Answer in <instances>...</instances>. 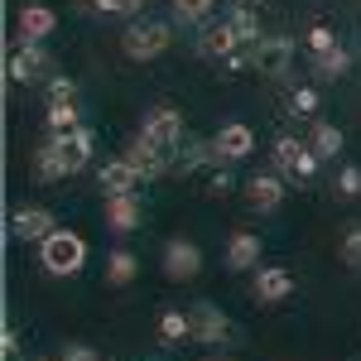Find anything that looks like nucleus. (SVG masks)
Segmentation results:
<instances>
[{"label": "nucleus", "mask_w": 361, "mask_h": 361, "mask_svg": "<svg viewBox=\"0 0 361 361\" xmlns=\"http://www.w3.org/2000/svg\"><path fill=\"white\" fill-rule=\"evenodd\" d=\"M39 265H44L54 279H73L87 265V241L78 236V231L58 226L49 241H39Z\"/></svg>", "instance_id": "nucleus-1"}, {"label": "nucleus", "mask_w": 361, "mask_h": 361, "mask_svg": "<svg viewBox=\"0 0 361 361\" xmlns=\"http://www.w3.org/2000/svg\"><path fill=\"white\" fill-rule=\"evenodd\" d=\"M169 44H173V25L164 20H130L126 34H121V54L130 58V63H154L159 54H169Z\"/></svg>", "instance_id": "nucleus-2"}, {"label": "nucleus", "mask_w": 361, "mask_h": 361, "mask_svg": "<svg viewBox=\"0 0 361 361\" xmlns=\"http://www.w3.org/2000/svg\"><path fill=\"white\" fill-rule=\"evenodd\" d=\"M140 135L173 159V154L183 149V140H188V130H183V111H173V106H149L145 121H140Z\"/></svg>", "instance_id": "nucleus-3"}, {"label": "nucleus", "mask_w": 361, "mask_h": 361, "mask_svg": "<svg viewBox=\"0 0 361 361\" xmlns=\"http://www.w3.org/2000/svg\"><path fill=\"white\" fill-rule=\"evenodd\" d=\"M318 164H323V159H318L308 145H299L294 135H279L275 140V173L299 178V183H304V178H313V173H318Z\"/></svg>", "instance_id": "nucleus-4"}, {"label": "nucleus", "mask_w": 361, "mask_h": 361, "mask_svg": "<svg viewBox=\"0 0 361 361\" xmlns=\"http://www.w3.org/2000/svg\"><path fill=\"white\" fill-rule=\"evenodd\" d=\"M289 58H294V39H284V34H265L260 44H250V63L260 68V78H284Z\"/></svg>", "instance_id": "nucleus-5"}, {"label": "nucleus", "mask_w": 361, "mask_h": 361, "mask_svg": "<svg viewBox=\"0 0 361 361\" xmlns=\"http://www.w3.org/2000/svg\"><path fill=\"white\" fill-rule=\"evenodd\" d=\"M54 73V63H49V54H44V44H20L15 54H10V82H44Z\"/></svg>", "instance_id": "nucleus-6"}, {"label": "nucleus", "mask_w": 361, "mask_h": 361, "mask_svg": "<svg viewBox=\"0 0 361 361\" xmlns=\"http://www.w3.org/2000/svg\"><path fill=\"white\" fill-rule=\"evenodd\" d=\"M164 275L178 279V284H188V279L202 275V250H197V241H183V236H173L164 246Z\"/></svg>", "instance_id": "nucleus-7"}, {"label": "nucleus", "mask_w": 361, "mask_h": 361, "mask_svg": "<svg viewBox=\"0 0 361 361\" xmlns=\"http://www.w3.org/2000/svg\"><path fill=\"white\" fill-rule=\"evenodd\" d=\"M102 217H106V226L111 231H140V222H145V207H140V193H106V202H102Z\"/></svg>", "instance_id": "nucleus-8"}, {"label": "nucleus", "mask_w": 361, "mask_h": 361, "mask_svg": "<svg viewBox=\"0 0 361 361\" xmlns=\"http://www.w3.org/2000/svg\"><path fill=\"white\" fill-rule=\"evenodd\" d=\"M212 145H217V154H222V164H241L250 149H255V130H250L246 121H226L222 130L212 135Z\"/></svg>", "instance_id": "nucleus-9"}, {"label": "nucleus", "mask_w": 361, "mask_h": 361, "mask_svg": "<svg viewBox=\"0 0 361 361\" xmlns=\"http://www.w3.org/2000/svg\"><path fill=\"white\" fill-rule=\"evenodd\" d=\"M250 294H255V304H284V299L294 294V275H289L284 265H260Z\"/></svg>", "instance_id": "nucleus-10"}, {"label": "nucleus", "mask_w": 361, "mask_h": 361, "mask_svg": "<svg viewBox=\"0 0 361 361\" xmlns=\"http://www.w3.org/2000/svg\"><path fill=\"white\" fill-rule=\"evenodd\" d=\"M188 318H193V337L197 342H207V347H217L231 337V318H226L217 304H193L188 308Z\"/></svg>", "instance_id": "nucleus-11"}, {"label": "nucleus", "mask_w": 361, "mask_h": 361, "mask_svg": "<svg viewBox=\"0 0 361 361\" xmlns=\"http://www.w3.org/2000/svg\"><path fill=\"white\" fill-rule=\"evenodd\" d=\"M54 231H58V222H54L49 207H20V212L10 217V236H15V241H49Z\"/></svg>", "instance_id": "nucleus-12"}, {"label": "nucleus", "mask_w": 361, "mask_h": 361, "mask_svg": "<svg viewBox=\"0 0 361 361\" xmlns=\"http://www.w3.org/2000/svg\"><path fill=\"white\" fill-rule=\"evenodd\" d=\"M15 29H20V44H44L58 29V15L49 5H25V10L15 15Z\"/></svg>", "instance_id": "nucleus-13"}, {"label": "nucleus", "mask_w": 361, "mask_h": 361, "mask_svg": "<svg viewBox=\"0 0 361 361\" xmlns=\"http://www.w3.org/2000/svg\"><path fill=\"white\" fill-rule=\"evenodd\" d=\"M231 54H241V39L231 34V25H207L197 34V58H212V63H226Z\"/></svg>", "instance_id": "nucleus-14"}, {"label": "nucleus", "mask_w": 361, "mask_h": 361, "mask_svg": "<svg viewBox=\"0 0 361 361\" xmlns=\"http://www.w3.org/2000/svg\"><path fill=\"white\" fill-rule=\"evenodd\" d=\"M58 140V154H63V164H68V173H82L87 164H92V149H97V135L87 130V126H78L73 135H54Z\"/></svg>", "instance_id": "nucleus-15"}, {"label": "nucleus", "mask_w": 361, "mask_h": 361, "mask_svg": "<svg viewBox=\"0 0 361 361\" xmlns=\"http://www.w3.org/2000/svg\"><path fill=\"white\" fill-rule=\"evenodd\" d=\"M246 202L255 212H275L284 202V173H255V178H246Z\"/></svg>", "instance_id": "nucleus-16"}, {"label": "nucleus", "mask_w": 361, "mask_h": 361, "mask_svg": "<svg viewBox=\"0 0 361 361\" xmlns=\"http://www.w3.org/2000/svg\"><path fill=\"white\" fill-rule=\"evenodd\" d=\"M126 159H130V169H135L140 178H159V173L169 169V154H164V149H154L145 135H135L130 145H126Z\"/></svg>", "instance_id": "nucleus-17"}, {"label": "nucleus", "mask_w": 361, "mask_h": 361, "mask_svg": "<svg viewBox=\"0 0 361 361\" xmlns=\"http://www.w3.org/2000/svg\"><path fill=\"white\" fill-rule=\"evenodd\" d=\"M97 183H102V193H135L140 173L130 169V159L121 154V159H106V164L97 169Z\"/></svg>", "instance_id": "nucleus-18"}, {"label": "nucleus", "mask_w": 361, "mask_h": 361, "mask_svg": "<svg viewBox=\"0 0 361 361\" xmlns=\"http://www.w3.org/2000/svg\"><path fill=\"white\" fill-rule=\"evenodd\" d=\"M226 270H260V236L255 231H236L226 246Z\"/></svg>", "instance_id": "nucleus-19"}, {"label": "nucleus", "mask_w": 361, "mask_h": 361, "mask_svg": "<svg viewBox=\"0 0 361 361\" xmlns=\"http://www.w3.org/2000/svg\"><path fill=\"white\" fill-rule=\"evenodd\" d=\"M226 25H231V34L241 39V49H250V44H260L265 34H260V15L250 10V0H241V5H231L226 10Z\"/></svg>", "instance_id": "nucleus-20"}, {"label": "nucleus", "mask_w": 361, "mask_h": 361, "mask_svg": "<svg viewBox=\"0 0 361 361\" xmlns=\"http://www.w3.org/2000/svg\"><path fill=\"white\" fill-rule=\"evenodd\" d=\"M34 173L44 178V183H58V178H68V164H63V154H58V140L49 135L39 149H34Z\"/></svg>", "instance_id": "nucleus-21"}, {"label": "nucleus", "mask_w": 361, "mask_h": 361, "mask_svg": "<svg viewBox=\"0 0 361 361\" xmlns=\"http://www.w3.org/2000/svg\"><path fill=\"white\" fill-rule=\"evenodd\" d=\"M313 73H318L323 82L347 78V73H352V54H347V44H337V49H328V54H318V58H313Z\"/></svg>", "instance_id": "nucleus-22"}, {"label": "nucleus", "mask_w": 361, "mask_h": 361, "mask_svg": "<svg viewBox=\"0 0 361 361\" xmlns=\"http://www.w3.org/2000/svg\"><path fill=\"white\" fill-rule=\"evenodd\" d=\"M308 149H313L318 159H337V154H342V130H337V126H328V121H313Z\"/></svg>", "instance_id": "nucleus-23"}, {"label": "nucleus", "mask_w": 361, "mask_h": 361, "mask_svg": "<svg viewBox=\"0 0 361 361\" xmlns=\"http://www.w3.org/2000/svg\"><path fill=\"white\" fill-rule=\"evenodd\" d=\"M135 275H140V260L130 250H111V255H106V284H111V289H126Z\"/></svg>", "instance_id": "nucleus-24"}, {"label": "nucleus", "mask_w": 361, "mask_h": 361, "mask_svg": "<svg viewBox=\"0 0 361 361\" xmlns=\"http://www.w3.org/2000/svg\"><path fill=\"white\" fill-rule=\"evenodd\" d=\"M78 126H82L78 102H54V106H49V135H73Z\"/></svg>", "instance_id": "nucleus-25"}, {"label": "nucleus", "mask_w": 361, "mask_h": 361, "mask_svg": "<svg viewBox=\"0 0 361 361\" xmlns=\"http://www.w3.org/2000/svg\"><path fill=\"white\" fill-rule=\"evenodd\" d=\"M217 10V0H173V20L178 25H207Z\"/></svg>", "instance_id": "nucleus-26"}, {"label": "nucleus", "mask_w": 361, "mask_h": 361, "mask_svg": "<svg viewBox=\"0 0 361 361\" xmlns=\"http://www.w3.org/2000/svg\"><path fill=\"white\" fill-rule=\"evenodd\" d=\"M159 337H164V342H183V337H193V318L178 313V308H169L164 318H159Z\"/></svg>", "instance_id": "nucleus-27"}, {"label": "nucleus", "mask_w": 361, "mask_h": 361, "mask_svg": "<svg viewBox=\"0 0 361 361\" xmlns=\"http://www.w3.org/2000/svg\"><path fill=\"white\" fill-rule=\"evenodd\" d=\"M304 49H308L313 58H318V54H328V49H337V34H333L328 25H308V34H304Z\"/></svg>", "instance_id": "nucleus-28"}, {"label": "nucleus", "mask_w": 361, "mask_h": 361, "mask_svg": "<svg viewBox=\"0 0 361 361\" xmlns=\"http://www.w3.org/2000/svg\"><path fill=\"white\" fill-rule=\"evenodd\" d=\"M337 197H342V202L361 197V169H357V164H347L342 173H337Z\"/></svg>", "instance_id": "nucleus-29"}, {"label": "nucleus", "mask_w": 361, "mask_h": 361, "mask_svg": "<svg viewBox=\"0 0 361 361\" xmlns=\"http://www.w3.org/2000/svg\"><path fill=\"white\" fill-rule=\"evenodd\" d=\"M342 265L361 270V226H347V236H342Z\"/></svg>", "instance_id": "nucleus-30"}, {"label": "nucleus", "mask_w": 361, "mask_h": 361, "mask_svg": "<svg viewBox=\"0 0 361 361\" xmlns=\"http://www.w3.org/2000/svg\"><path fill=\"white\" fill-rule=\"evenodd\" d=\"M289 111H294V116H313V111H318V92H313V87H294Z\"/></svg>", "instance_id": "nucleus-31"}, {"label": "nucleus", "mask_w": 361, "mask_h": 361, "mask_svg": "<svg viewBox=\"0 0 361 361\" xmlns=\"http://www.w3.org/2000/svg\"><path fill=\"white\" fill-rule=\"evenodd\" d=\"M54 102H78V82L73 78H49V106Z\"/></svg>", "instance_id": "nucleus-32"}, {"label": "nucleus", "mask_w": 361, "mask_h": 361, "mask_svg": "<svg viewBox=\"0 0 361 361\" xmlns=\"http://www.w3.org/2000/svg\"><path fill=\"white\" fill-rule=\"evenodd\" d=\"M0 357H5V361H20V333H15V328H5V333H0Z\"/></svg>", "instance_id": "nucleus-33"}, {"label": "nucleus", "mask_w": 361, "mask_h": 361, "mask_svg": "<svg viewBox=\"0 0 361 361\" xmlns=\"http://www.w3.org/2000/svg\"><path fill=\"white\" fill-rule=\"evenodd\" d=\"M111 15H121V20H140V15H145V0H111Z\"/></svg>", "instance_id": "nucleus-34"}, {"label": "nucleus", "mask_w": 361, "mask_h": 361, "mask_svg": "<svg viewBox=\"0 0 361 361\" xmlns=\"http://www.w3.org/2000/svg\"><path fill=\"white\" fill-rule=\"evenodd\" d=\"M63 361H97V347H82V342H68V347H63Z\"/></svg>", "instance_id": "nucleus-35"}, {"label": "nucleus", "mask_w": 361, "mask_h": 361, "mask_svg": "<svg viewBox=\"0 0 361 361\" xmlns=\"http://www.w3.org/2000/svg\"><path fill=\"white\" fill-rule=\"evenodd\" d=\"M78 10H87V15H111V0H78Z\"/></svg>", "instance_id": "nucleus-36"}, {"label": "nucleus", "mask_w": 361, "mask_h": 361, "mask_svg": "<svg viewBox=\"0 0 361 361\" xmlns=\"http://www.w3.org/2000/svg\"><path fill=\"white\" fill-rule=\"evenodd\" d=\"M212 361H231V357H212Z\"/></svg>", "instance_id": "nucleus-37"}, {"label": "nucleus", "mask_w": 361, "mask_h": 361, "mask_svg": "<svg viewBox=\"0 0 361 361\" xmlns=\"http://www.w3.org/2000/svg\"><path fill=\"white\" fill-rule=\"evenodd\" d=\"M54 361H63V357H54Z\"/></svg>", "instance_id": "nucleus-38"}]
</instances>
